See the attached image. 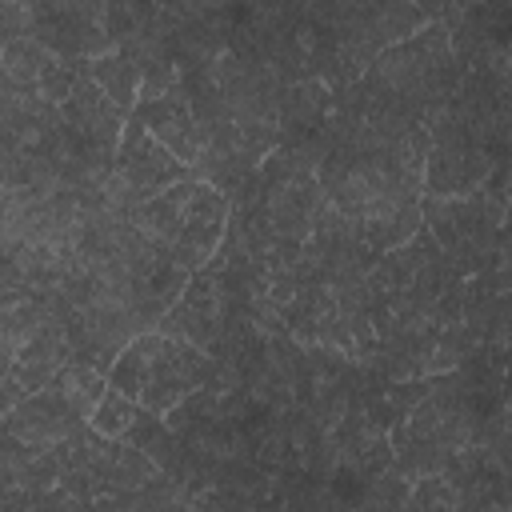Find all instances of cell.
Here are the masks:
<instances>
[{
	"label": "cell",
	"instance_id": "obj_2",
	"mask_svg": "<svg viewBox=\"0 0 512 512\" xmlns=\"http://www.w3.org/2000/svg\"><path fill=\"white\" fill-rule=\"evenodd\" d=\"M228 216H232V200L220 188H212L208 180H192V192H188L184 216H180V232L168 244V260H176L184 272H200L224 244Z\"/></svg>",
	"mask_w": 512,
	"mask_h": 512
},
{
	"label": "cell",
	"instance_id": "obj_3",
	"mask_svg": "<svg viewBox=\"0 0 512 512\" xmlns=\"http://www.w3.org/2000/svg\"><path fill=\"white\" fill-rule=\"evenodd\" d=\"M112 168L124 176V184L132 188V196H136V204L140 200H148V196H156V192H164L168 184H176V180H188L192 176V168L188 164H180L132 112H128V120H124V132H120V144H116V156H112Z\"/></svg>",
	"mask_w": 512,
	"mask_h": 512
},
{
	"label": "cell",
	"instance_id": "obj_10",
	"mask_svg": "<svg viewBox=\"0 0 512 512\" xmlns=\"http://www.w3.org/2000/svg\"><path fill=\"white\" fill-rule=\"evenodd\" d=\"M48 388H56V392H60V400H64L80 420H88L92 404H96V400H100V392L108 388V376H104L100 368L84 364V360H64V364L56 368V376L48 380Z\"/></svg>",
	"mask_w": 512,
	"mask_h": 512
},
{
	"label": "cell",
	"instance_id": "obj_15",
	"mask_svg": "<svg viewBox=\"0 0 512 512\" xmlns=\"http://www.w3.org/2000/svg\"><path fill=\"white\" fill-rule=\"evenodd\" d=\"M8 184H20V152L0 144V188H8Z\"/></svg>",
	"mask_w": 512,
	"mask_h": 512
},
{
	"label": "cell",
	"instance_id": "obj_8",
	"mask_svg": "<svg viewBox=\"0 0 512 512\" xmlns=\"http://www.w3.org/2000/svg\"><path fill=\"white\" fill-rule=\"evenodd\" d=\"M192 180H196V176L176 180V184H168L164 192L140 200V204L128 212V224L136 228V236H144L152 248L168 252V244H172L176 232H180V216H184V200H188V192H192Z\"/></svg>",
	"mask_w": 512,
	"mask_h": 512
},
{
	"label": "cell",
	"instance_id": "obj_14",
	"mask_svg": "<svg viewBox=\"0 0 512 512\" xmlns=\"http://www.w3.org/2000/svg\"><path fill=\"white\" fill-rule=\"evenodd\" d=\"M76 80H80L76 64L60 56V60H56L40 80H36V88H32V92H36L40 100H48V104H56V108H60V104L68 100V92H72V84H76Z\"/></svg>",
	"mask_w": 512,
	"mask_h": 512
},
{
	"label": "cell",
	"instance_id": "obj_9",
	"mask_svg": "<svg viewBox=\"0 0 512 512\" xmlns=\"http://www.w3.org/2000/svg\"><path fill=\"white\" fill-rule=\"evenodd\" d=\"M80 76L96 80L104 88V96L120 108V112H132V104L140 100V64L124 52V48H112L104 56H76L72 60Z\"/></svg>",
	"mask_w": 512,
	"mask_h": 512
},
{
	"label": "cell",
	"instance_id": "obj_7",
	"mask_svg": "<svg viewBox=\"0 0 512 512\" xmlns=\"http://www.w3.org/2000/svg\"><path fill=\"white\" fill-rule=\"evenodd\" d=\"M72 360V348H68V336H64V320L52 312L20 348H16V360H12V384L28 396V392H40L48 388V380L56 376V368Z\"/></svg>",
	"mask_w": 512,
	"mask_h": 512
},
{
	"label": "cell",
	"instance_id": "obj_11",
	"mask_svg": "<svg viewBox=\"0 0 512 512\" xmlns=\"http://www.w3.org/2000/svg\"><path fill=\"white\" fill-rule=\"evenodd\" d=\"M60 56L52 48H44L36 36H12L0 44V72L20 84V88H36V80L56 64Z\"/></svg>",
	"mask_w": 512,
	"mask_h": 512
},
{
	"label": "cell",
	"instance_id": "obj_5",
	"mask_svg": "<svg viewBox=\"0 0 512 512\" xmlns=\"http://www.w3.org/2000/svg\"><path fill=\"white\" fill-rule=\"evenodd\" d=\"M132 116H136L180 164L196 168V160H200V152H204V128H200V120L192 116V108H188L180 84H176L172 92H164V96L136 100V104H132Z\"/></svg>",
	"mask_w": 512,
	"mask_h": 512
},
{
	"label": "cell",
	"instance_id": "obj_6",
	"mask_svg": "<svg viewBox=\"0 0 512 512\" xmlns=\"http://www.w3.org/2000/svg\"><path fill=\"white\" fill-rule=\"evenodd\" d=\"M60 120H64L68 128H76L80 136H88L96 148H104V152L116 156V144H120V132H124L128 112H120V108L104 96V88H100L96 80L80 76V80L72 84L68 100L60 104Z\"/></svg>",
	"mask_w": 512,
	"mask_h": 512
},
{
	"label": "cell",
	"instance_id": "obj_1",
	"mask_svg": "<svg viewBox=\"0 0 512 512\" xmlns=\"http://www.w3.org/2000/svg\"><path fill=\"white\" fill-rule=\"evenodd\" d=\"M104 376L112 388L128 392L144 412L164 416L188 392L212 384L216 360L204 348H196L164 328H144L116 352V360L108 364Z\"/></svg>",
	"mask_w": 512,
	"mask_h": 512
},
{
	"label": "cell",
	"instance_id": "obj_13",
	"mask_svg": "<svg viewBox=\"0 0 512 512\" xmlns=\"http://www.w3.org/2000/svg\"><path fill=\"white\" fill-rule=\"evenodd\" d=\"M408 508H464L460 500V488L444 476V472H428V476H416L408 484Z\"/></svg>",
	"mask_w": 512,
	"mask_h": 512
},
{
	"label": "cell",
	"instance_id": "obj_4",
	"mask_svg": "<svg viewBox=\"0 0 512 512\" xmlns=\"http://www.w3.org/2000/svg\"><path fill=\"white\" fill-rule=\"evenodd\" d=\"M80 424H84V420L60 400L56 388L28 392V396H20V400L0 416V428H4L12 440H20L32 456H40V452L64 444Z\"/></svg>",
	"mask_w": 512,
	"mask_h": 512
},
{
	"label": "cell",
	"instance_id": "obj_12",
	"mask_svg": "<svg viewBox=\"0 0 512 512\" xmlns=\"http://www.w3.org/2000/svg\"><path fill=\"white\" fill-rule=\"evenodd\" d=\"M140 416V404L128 396V392H120V388H104L100 392V400L92 404V412H88V428L96 432V436H108V440H120L128 428H132V420Z\"/></svg>",
	"mask_w": 512,
	"mask_h": 512
}]
</instances>
